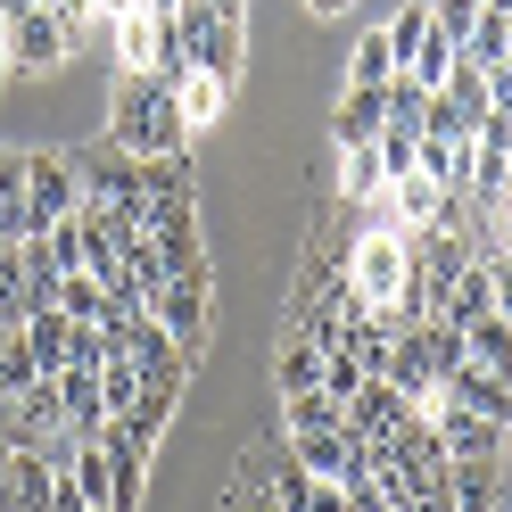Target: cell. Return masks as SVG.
Instances as JSON below:
<instances>
[{
  "mask_svg": "<svg viewBox=\"0 0 512 512\" xmlns=\"http://www.w3.org/2000/svg\"><path fill=\"white\" fill-rule=\"evenodd\" d=\"M413 141H422V133H405V124H380V141H372V157H380V174H413Z\"/></svg>",
  "mask_w": 512,
  "mask_h": 512,
  "instance_id": "4dcf8cb0",
  "label": "cell"
},
{
  "mask_svg": "<svg viewBox=\"0 0 512 512\" xmlns=\"http://www.w3.org/2000/svg\"><path fill=\"white\" fill-rule=\"evenodd\" d=\"M67 58H75V34H67L50 9L9 17V67H17V75H58Z\"/></svg>",
  "mask_w": 512,
  "mask_h": 512,
  "instance_id": "5b68a950",
  "label": "cell"
},
{
  "mask_svg": "<svg viewBox=\"0 0 512 512\" xmlns=\"http://www.w3.org/2000/svg\"><path fill=\"white\" fill-rule=\"evenodd\" d=\"M463 347H471V364H488L512 380V323L504 314H479V323H463Z\"/></svg>",
  "mask_w": 512,
  "mask_h": 512,
  "instance_id": "ffe728a7",
  "label": "cell"
},
{
  "mask_svg": "<svg viewBox=\"0 0 512 512\" xmlns=\"http://www.w3.org/2000/svg\"><path fill=\"white\" fill-rule=\"evenodd\" d=\"M25 207H34V232H50V223H67L83 207V182H75L67 149H25Z\"/></svg>",
  "mask_w": 512,
  "mask_h": 512,
  "instance_id": "3957f363",
  "label": "cell"
},
{
  "mask_svg": "<svg viewBox=\"0 0 512 512\" xmlns=\"http://www.w3.org/2000/svg\"><path fill=\"white\" fill-rule=\"evenodd\" d=\"M380 124H389V91H347L339 83V108H331V141L339 149H372Z\"/></svg>",
  "mask_w": 512,
  "mask_h": 512,
  "instance_id": "30bf717a",
  "label": "cell"
},
{
  "mask_svg": "<svg viewBox=\"0 0 512 512\" xmlns=\"http://www.w3.org/2000/svg\"><path fill=\"white\" fill-rule=\"evenodd\" d=\"M58 479H75L83 504H108V455H100V446H75V463L58 471Z\"/></svg>",
  "mask_w": 512,
  "mask_h": 512,
  "instance_id": "83f0119b",
  "label": "cell"
},
{
  "mask_svg": "<svg viewBox=\"0 0 512 512\" xmlns=\"http://www.w3.org/2000/svg\"><path fill=\"white\" fill-rule=\"evenodd\" d=\"M273 389H281V397L323 389V347H306V339L290 331V339H281V356H273Z\"/></svg>",
  "mask_w": 512,
  "mask_h": 512,
  "instance_id": "e0dca14e",
  "label": "cell"
},
{
  "mask_svg": "<svg viewBox=\"0 0 512 512\" xmlns=\"http://www.w3.org/2000/svg\"><path fill=\"white\" fill-rule=\"evenodd\" d=\"M438 397H446V405H463V413H479V422H496V430H512V380L488 372V364H463Z\"/></svg>",
  "mask_w": 512,
  "mask_h": 512,
  "instance_id": "9c48e42d",
  "label": "cell"
},
{
  "mask_svg": "<svg viewBox=\"0 0 512 512\" xmlns=\"http://www.w3.org/2000/svg\"><path fill=\"white\" fill-rule=\"evenodd\" d=\"M100 364H108L100 323H75V331H67V372H100Z\"/></svg>",
  "mask_w": 512,
  "mask_h": 512,
  "instance_id": "1f68e13d",
  "label": "cell"
},
{
  "mask_svg": "<svg viewBox=\"0 0 512 512\" xmlns=\"http://www.w3.org/2000/svg\"><path fill=\"white\" fill-rule=\"evenodd\" d=\"M290 455H298V471L306 479H331V488H347V479H356V471H372V455H364V438L356 430H298L290 438Z\"/></svg>",
  "mask_w": 512,
  "mask_h": 512,
  "instance_id": "8992f818",
  "label": "cell"
},
{
  "mask_svg": "<svg viewBox=\"0 0 512 512\" xmlns=\"http://www.w3.org/2000/svg\"><path fill=\"white\" fill-rule=\"evenodd\" d=\"M504 256H512V240H504Z\"/></svg>",
  "mask_w": 512,
  "mask_h": 512,
  "instance_id": "7bdbcfd3",
  "label": "cell"
},
{
  "mask_svg": "<svg viewBox=\"0 0 512 512\" xmlns=\"http://www.w3.org/2000/svg\"><path fill=\"white\" fill-rule=\"evenodd\" d=\"M0 496H9V446H0Z\"/></svg>",
  "mask_w": 512,
  "mask_h": 512,
  "instance_id": "ab89813d",
  "label": "cell"
},
{
  "mask_svg": "<svg viewBox=\"0 0 512 512\" xmlns=\"http://www.w3.org/2000/svg\"><path fill=\"white\" fill-rule=\"evenodd\" d=\"M380 34H389V50H397V75H405V58L422 50V34H430V0H413V9H397L389 25H380Z\"/></svg>",
  "mask_w": 512,
  "mask_h": 512,
  "instance_id": "4316f807",
  "label": "cell"
},
{
  "mask_svg": "<svg viewBox=\"0 0 512 512\" xmlns=\"http://www.w3.org/2000/svg\"><path fill=\"white\" fill-rule=\"evenodd\" d=\"M25 9H50V0H0V17H25Z\"/></svg>",
  "mask_w": 512,
  "mask_h": 512,
  "instance_id": "d590c367",
  "label": "cell"
},
{
  "mask_svg": "<svg viewBox=\"0 0 512 512\" xmlns=\"http://www.w3.org/2000/svg\"><path fill=\"white\" fill-rule=\"evenodd\" d=\"M281 422H290V438H298V430H339L347 405H331L323 389H298V397H281Z\"/></svg>",
  "mask_w": 512,
  "mask_h": 512,
  "instance_id": "cb8c5ba5",
  "label": "cell"
},
{
  "mask_svg": "<svg viewBox=\"0 0 512 512\" xmlns=\"http://www.w3.org/2000/svg\"><path fill=\"white\" fill-rule=\"evenodd\" d=\"M364 380H372V372L347 356V347H339V356H323V397H331V405H356V389H364Z\"/></svg>",
  "mask_w": 512,
  "mask_h": 512,
  "instance_id": "f1b7e54d",
  "label": "cell"
},
{
  "mask_svg": "<svg viewBox=\"0 0 512 512\" xmlns=\"http://www.w3.org/2000/svg\"><path fill=\"white\" fill-rule=\"evenodd\" d=\"M479 9H488V0H479Z\"/></svg>",
  "mask_w": 512,
  "mask_h": 512,
  "instance_id": "ee69618b",
  "label": "cell"
},
{
  "mask_svg": "<svg viewBox=\"0 0 512 512\" xmlns=\"http://www.w3.org/2000/svg\"><path fill=\"white\" fill-rule=\"evenodd\" d=\"M422 356H430V380L446 389V380L471 364V347H463V331H455V323H438V314H430V323H422Z\"/></svg>",
  "mask_w": 512,
  "mask_h": 512,
  "instance_id": "44dd1931",
  "label": "cell"
},
{
  "mask_svg": "<svg viewBox=\"0 0 512 512\" xmlns=\"http://www.w3.org/2000/svg\"><path fill=\"white\" fill-rule=\"evenodd\" d=\"M149 9H157V17H166V9H174V0H149Z\"/></svg>",
  "mask_w": 512,
  "mask_h": 512,
  "instance_id": "60d3db41",
  "label": "cell"
},
{
  "mask_svg": "<svg viewBox=\"0 0 512 512\" xmlns=\"http://www.w3.org/2000/svg\"><path fill=\"white\" fill-rule=\"evenodd\" d=\"M100 397H108V413H133V397H141L133 356H108V364H100Z\"/></svg>",
  "mask_w": 512,
  "mask_h": 512,
  "instance_id": "f546056e",
  "label": "cell"
},
{
  "mask_svg": "<svg viewBox=\"0 0 512 512\" xmlns=\"http://www.w3.org/2000/svg\"><path fill=\"white\" fill-rule=\"evenodd\" d=\"M405 273H413L405 232H364L356 248H347V281H356V298H364V306H389V298L405 290Z\"/></svg>",
  "mask_w": 512,
  "mask_h": 512,
  "instance_id": "277c9868",
  "label": "cell"
},
{
  "mask_svg": "<svg viewBox=\"0 0 512 512\" xmlns=\"http://www.w3.org/2000/svg\"><path fill=\"white\" fill-rule=\"evenodd\" d=\"M58 314H67V323H100V314H108V290H100L83 265L58 273Z\"/></svg>",
  "mask_w": 512,
  "mask_h": 512,
  "instance_id": "7402d4cb",
  "label": "cell"
},
{
  "mask_svg": "<svg viewBox=\"0 0 512 512\" xmlns=\"http://www.w3.org/2000/svg\"><path fill=\"white\" fill-rule=\"evenodd\" d=\"M50 496H58V471L42 455H17L9 446V504L17 512H50Z\"/></svg>",
  "mask_w": 512,
  "mask_h": 512,
  "instance_id": "9a60e30c",
  "label": "cell"
},
{
  "mask_svg": "<svg viewBox=\"0 0 512 512\" xmlns=\"http://www.w3.org/2000/svg\"><path fill=\"white\" fill-rule=\"evenodd\" d=\"M446 75H455V42H446L438 25H430V34H422V50L405 58V83H422V91H438Z\"/></svg>",
  "mask_w": 512,
  "mask_h": 512,
  "instance_id": "d4e9b609",
  "label": "cell"
},
{
  "mask_svg": "<svg viewBox=\"0 0 512 512\" xmlns=\"http://www.w3.org/2000/svg\"><path fill=\"white\" fill-rule=\"evenodd\" d=\"M488 108L512 116V58H504V67H488Z\"/></svg>",
  "mask_w": 512,
  "mask_h": 512,
  "instance_id": "e575fe53",
  "label": "cell"
},
{
  "mask_svg": "<svg viewBox=\"0 0 512 512\" xmlns=\"http://www.w3.org/2000/svg\"><path fill=\"white\" fill-rule=\"evenodd\" d=\"M347 166H339V199H356V207H372L380 190H389V174H380V157L372 149H339Z\"/></svg>",
  "mask_w": 512,
  "mask_h": 512,
  "instance_id": "603a6c76",
  "label": "cell"
},
{
  "mask_svg": "<svg viewBox=\"0 0 512 512\" xmlns=\"http://www.w3.org/2000/svg\"><path fill=\"white\" fill-rule=\"evenodd\" d=\"M438 91H446V100H455V108L471 116V133H479V116H488V75H479V67H471L463 50H455V75H446Z\"/></svg>",
  "mask_w": 512,
  "mask_h": 512,
  "instance_id": "484cf974",
  "label": "cell"
},
{
  "mask_svg": "<svg viewBox=\"0 0 512 512\" xmlns=\"http://www.w3.org/2000/svg\"><path fill=\"white\" fill-rule=\"evenodd\" d=\"M174 42H182V58L199 75H215V83H240V58H248V25H232V17H215L207 0H174Z\"/></svg>",
  "mask_w": 512,
  "mask_h": 512,
  "instance_id": "7a4b0ae2",
  "label": "cell"
},
{
  "mask_svg": "<svg viewBox=\"0 0 512 512\" xmlns=\"http://www.w3.org/2000/svg\"><path fill=\"white\" fill-rule=\"evenodd\" d=\"M488 290H496V314L512 323V256H488Z\"/></svg>",
  "mask_w": 512,
  "mask_h": 512,
  "instance_id": "836d02e7",
  "label": "cell"
},
{
  "mask_svg": "<svg viewBox=\"0 0 512 512\" xmlns=\"http://www.w3.org/2000/svg\"><path fill=\"white\" fill-rule=\"evenodd\" d=\"M149 207H199V174H190V149L182 157H133Z\"/></svg>",
  "mask_w": 512,
  "mask_h": 512,
  "instance_id": "8fae6325",
  "label": "cell"
},
{
  "mask_svg": "<svg viewBox=\"0 0 512 512\" xmlns=\"http://www.w3.org/2000/svg\"><path fill=\"white\" fill-rule=\"evenodd\" d=\"M108 149L124 157H182L190 149V124L174 108V83L166 75H116V100H108Z\"/></svg>",
  "mask_w": 512,
  "mask_h": 512,
  "instance_id": "6da1fadb",
  "label": "cell"
},
{
  "mask_svg": "<svg viewBox=\"0 0 512 512\" xmlns=\"http://www.w3.org/2000/svg\"><path fill=\"white\" fill-rule=\"evenodd\" d=\"M496 223H504V232H512V190H504V199H496Z\"/></svg>",
  "mask_w": 512,
  "mask_h": 512,
  "instance_id": "f35d334b",
  "label": "cell"
},
{
  "mask_svg": "<svg viewBox=\"0 0 512 512\" xmlns=\"http://www.w3.org/2000/svg\"><path fill=\"white\" fill-rule=\"evenodd\" d=\"M389 83H397V50H389V34L372 25V34L347 50V91H389Z\"/></svg>",
  "mask_w": 512,
  "mask_h": 512,
  "instance_id": "5bb4252c",
  "label": "cell"
},
{
  "mask_svg": "<svg viewBox=\"0 0 512 512\" xmlns=\"http://www.w3.org/2000/svg\"><path fill=\"white\" fill-rule=\"evenodd\" d=\"M463 58H471L479 75L512 58V25H504V9H479V17H471V34H463Z\"/></svg>",
  "mask_w": 512,
  "mask_h": 512,
  "instance_id": "d6986e66",
  "label": "cell"
},
{
  "mask_svg": "<svg viewBox=\"0 0 512 512\" xmlns=\"http://www.w3.org/2000/svg\"><path fill=\"white\" fill-rule=\"evenodd\" d=\"M67 314H58V306H34V314H25V347H34V364L42 372H67Z\"/></svg>",
  "mask_w": 512,
  "mask_h": 512,
  "instance_id": "ac0fdd59",
  "label": "cell"
},
{
  "mask_svg": "<svg viewBox=\"0 0 512 512\" xmlns=\"http://www.w3.org/2000/svg\"><path fill=\"white\" fill-rule=\"evenodd\" d=\"M91 512H116V504H91Z\"/></svg>",
  "mask_w": 512,
  "mask_h": 512,
  "instance_id": "b9f144b4",
  "label": "cell"
},
{
  "mask_svg": "<svg viewBox=\"0 0 512 512\" xmlns=\"http://www.w3.org/2000/svg\"><path fill=\"white\" fill-rule=\"evenodd\" d=\"M422 108H430V91L397 75V83H389V124H405V133H422Z\"/></svg>",
  "mask_w": 512,
  "mask_h": 512,
  "instance_id": "d6a6232c",
  "label": "cell"
},
{
  "mask_svg": "<svg viewBox=\"0 0 512 512\" xmlns=\"http://www.w3.org/2000/svg\"><path fill=\"white\" fill-rule=\"evenodd\" d=\"M149 323L166 331L190 364H199V356H207V281H166L157 306H149Z\"/></svg>",
  "mask_w": 512,
  "mask_h": 512,
  "instance_id": "52a82bcc",
  "label": "cell"
},
{
  "mask_svg": "<svg viewBox=\"0 0 512 512\" xmlns=\"http://www.w3.org/2000/svg\"><path fill=\"white\" fill-rule=\"evenodd\" d=\"M430 430H438V446H446V463H504V430L496 422H479V413H463V405H430Z\"/></svg>",
  "mask_w": 512,
  "mask_h": 512,
  "instance_id": "ba28073f",
  "label": "cell"
},
{
  "mask_svg": "<svg viewBox=\"0 0 512 512\" xmlns=\"http://www.w3.org/2000/svg\"><path fill=\"white\" fill-rule=\"evenodd\" d=\"M0 83H9V17H0Z\"/></svg>",
  "mask_w": 512,
  "mask_h": 512,
  "instance_id": "74e56055",
  "label": "cell"
},
{
  "mask_svg": "<svg viewBox=\"0 0 512 512\" xmlns=\"http://www.w3.org/2000/svg\"><path fill=\"white\" fill-rule=\"evenodd\" d=\"M108 42H116V58H124V75H141V67H157L166 17H157V9H133V17H116V25H108Z\"/></svg>",
  "mask_w": 512,
  "mask_h": 512,
  "instance_id": "4fadbf2b",
  "label": "cell"
},
{
  "mask_svg": "<svg viewBox=\"0 0 512 512\" xmlns=\"http://www.w3.org/2000/svg\"><path fill=\"white\" fill-rule=\"evenodd\" d=\"M405 413H413V405H405V389H389V380H364L356 405H347V430H356V438H389Z\"/></svg>",
  "mask_w": 512,
  "mask_h": 512,
  "instance_id": "7c38bea8",
  "label": "cell"
},
{
  "mask_svg": "<svg viewBox=\"0 0 512 512\" xmlns=\"http://www.w3.org/2000/svg\"><path fill=\"white\" fill-rule=\"evenodd\" d=\"M174 108H182V124H190V133H199V124H215L223 108H232V83H215V75H199V67H190V75L174 83Z\"/></svg>",
  "mask_w": 512,
  "mask_h": 512,
  "instance_id": "2e32d148",
  "label": "cell"
},
{
  "mask_svg": "<svg viewBox=\"0 0 512 512\" xmlns=\"http://www.w3.org/2000/svg\"><path fill=\"white\" fill-rule=\"evenodd\" d=\"M306 9H314V17H339V9H356V0H306Z\"/></svg>",
  "mask_w": 512,
  "mask_h": 512,
  "instance_id": "8d00e7d4",
  "label": "cell"
}]
</instances>
